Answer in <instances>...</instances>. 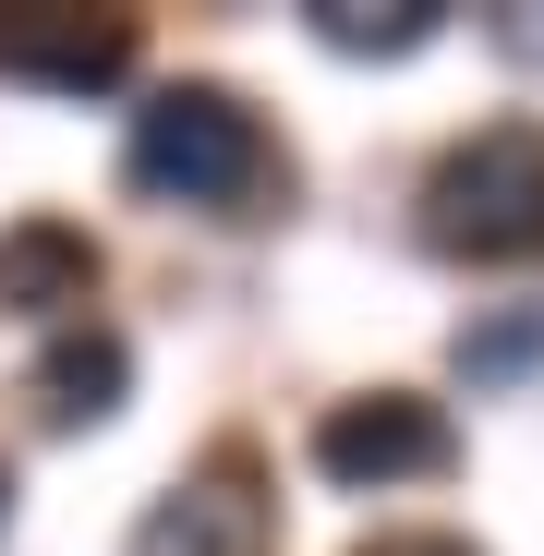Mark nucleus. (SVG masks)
Instances as JSON below:
<instances>
[{
	"label": "nucleus",
	"mask_w": 544,
	"mask_h": 556,
	"mask_svg": "<svg viewBox=\"0 0 544 556\" xmlns=\"http://www.w3.org/2000/svg\"><path fill=\"white\" fill-rule=\"evenodd\" d=\"M423 242L460 266H532L544 254V122H484L435 157Z\"/></svg>",
	"instance_id": "1"
},
{
	"label": "nucleus",
	"mask_w": 544,
	"mask_h": 556,
	"mask_svg": "<svg viewBox=\"0 0 544 556\" xmlns=\"http://www.w3.org/2000/svg\"><path fill=\"white\" fill-rule=\"evenodd\" d=\"M122 169H134V194H157V206H242L279 157H266V134H254L242 98H218V85H169V98L134 110Z\"/></svg>",
	"instance_id": "2"
},
{
	"label": "nucleus",
	"mask_w": 544,
	"mask_h": 556,
	"mask_svg": "<svg viewBox=\"0 0 544 556\" xmlns=\"http://www.w3.org/2000/svg\"><path fill=\"white\" fill-rule=\"evenodd\" d=\"M447 459H460V435H447V412H435V400H412V388L339 400V412L315 424V472H327V484H351V496L423 484V472H447Z\"/></svg>",
	"instance_id": "3"
},
{
	"label": "nucleus",
	"mask_w": 544,
	"mask_h": 556,
	"mask_svg": "<svg viewBox=\"0 0 544 556\" xmlns=\"http://www.w3.org/2000/svg\"><path fill=\"white\" fill-rule=\"evenodd\" d=\"M0 73L49 85V98H85V85L134 73V25L122 13H0Z\"/></svg>",
	"instance_id": "4"
},
{
	"label": "nucleus",
	"mask_w": 544,
	"mask_h": 556,
	"mask_svg": "<svg viewBox=\"0 0 544 556\" xmlns=\"http://www.w3.org/2000/svg\"><path fill=\"white\" fill-rule=\"evenodd\" d=\"M134 556H266V496L242 459H218V472L169 484L146 520H134Z\"/></svg>",
	"instance_id": "5"
},
{
	"label": "nucleus",
	"mask_w": 544,
	"mask_h": 556,
	"mask_svg": "<svg viewBox=\"0 0 544 556\" xmlns=\"http://www.w3.org/2000/svg\"><path fill=\"white\" fill-rule=\"evenodd\" d=\"M85 291H98V242L61 230V218H13L0 230V303L13 315H73Z\"/></svg>",
	"instance_id": "6"
},
{
	"label": "nucleus",
	"mask_w": 544,
	"mask_h": 556,
	"mask_svg": "<svg viewBox=\"0 0 544 556\" xmlns=\"http://www.w3.org/2000/svg\"><path fill=\"white\" fill-rule=\"evenodd\" d=\"M37 388H49V412H61V424H110V412H122V388H134V351H122L110 327H73V339H49Z\"/></svg>",
	"instance_id": "7"
},
{
	"label": "nucleus",
	"mask_w": 544,
	"mask_h": 556,
	"mask_svg": "<svg viewBox=\"0 0 544 556\" xmlns=\"http://www.w3.org/2000/svg\"><path fill=\"white\" fill-rule=\"evenodd\" d=\"M303 25L339 49V61H400L435 37V0H303Z\"/></svg>",
	"instance_id": "8"
},
{
	"label": "nucleus",
	"mask_w": 544,
	"mask_h": 556,
	"mask_svg": "<svg viewBox=\"0 0 544 556\" xmlns=\"http://www.w3.org/2000/svg\"><path fill=\"white\" fill-rule=\"evenodd\" d=\"M532 363H544V303H508V315L460 327V376L472 388H508V376H532Z\"/></svg>",
	"instance_id": "9"
},
{
	"label": "nucleus",
	"mask_w": 544,
	"mask_h": 556,
	"mask_svg": "<svg viewBox=\"0 0 544 556\" xmlns=\"http://www.w3.org/2000/svg\"><path fill=\"white\" fill-rule=\"evenodd\" d=\"M363 556H472V544H460V532H376Z\"/></svg>",
	"instance_id": "10"
},
{
	"label": "nucleus",
	"mask_w": 544,
	"mask_h": 556,
	"mask_svg": "<svg viewBox=\"0 0 544 556\" xmlns=\"http://www.w3.org/2000/svg\"><path fill=\"white\" fill-rule=\"evenodd\" d=\"M496 49H520V61H544V0H520V13H496Z\"/></svg>",
	"instance_id": "11"
},
{
	"label": "nucleus",
	"mask_w": 544,
	"mask_h": 556,
	"mask_svg": "<svg viewBox=\"0 0 544 556\" xmlns=\"http://www.w3.org/2000/svg\"><path fill=\"white\" fill-rule=\"evenodd\" d=\"M0 520H13V472H0Z\"/></svg>",
	"instance_id": "12"
}]
</instances>
